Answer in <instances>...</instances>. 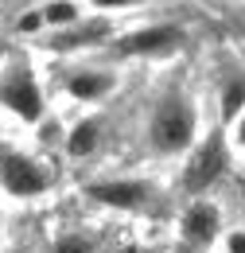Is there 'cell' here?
<instances>
[{
    "mask_svg": "<svg viewBox=\"0 0 245 253\" xmlns=\"http://www.w3.org/2000/svg\"><path fill=\"white\" fill-rule=\"evenodd\" d=\"M156 183L148 179H97L86 187V199L105 207V211H124V214H140L156 203Z\"/></svg>",
    "mask_w": 245,
    "mask_h": 253,
    "instance_id": "cell-6",
    "label": "cell"
},
{
    "mask_svg": "<svg viewBox=\"0 0 245 253\" xmlns=\"http://www.w3.org/2000/svg\"><path fill=\"white\" fill-rule=\"evenodd\" d=\"M140 0H82V8H93V16H105V20H113L117 12H128Z\"/></svg>",
    "mask_w": 245,
    "mask_h": 253,
    "instance_id": "cell-13",
    "label": "cell"
},
{
    "mask_svg": "<svg viewBox=\"0 0 245 253\" xmlns=\"http://www.w3.org/2000/svg\"><path fill=\"white\" fill-rule=\"evenodd\" d=\"M230 121H234V132H230V140H234V144H238V148L245 152V105L238 109V113H234V117H230Z\"/></svg>",
    "mask_w": 245,
    "mask_h": 253,
    "instance_id": "cell-14",
    "label": "cell"
},
{
    "mask_svg": "<svg viewBox=\"0 0 245 253\" xmlns=\"http://www.w3.org/2000/svg\"><path fill=\"white\" fill-rule=\"evenodd\" d=\"M148 148L156 156H183L195 148V132H199V113H195V101L179 90L163 94L148 113Z\"/></svg>",
    "mask_w": 245,
    "mask_h": 253,
    "instance_id": "cell-1",
    "label": "cell"
},
{
    "mask_svg": "<svg viewBox=\"0 0 245 253\" xmlns=\"http://www.w3.org/2000/svg\"><path fill=\"white\" fill-rule=\"evenodd\" d=\"M35 12H39V20H43V28H51V32L74 28L78 20H86V12H82V0H43Z\"/></svg>",
    "mask_w": 245,
    "mask_h": 253,
    "instance_id": "cell-11",
    "label": "cell"
},
{
    "mask_svg": "<svg viewBox=\"0 0 245 253\" xmlns=\"http://www.w3.org/2000/svg\"><path fill=\"white\" fill-rule=\"evenodd\" d=\"M183 43H187V32L179 24L160 20V24H144V28L113 35L109 55L113 59H163V55H175Z\"/></svg>",
    "mask_w": 245,
    "mask_h": 253,
    "instance_id": "cell-4",
    "label": "cell"
},
{
    "mask_svg": "<svg viewBox=\"0 0 245 253\" xmlns=\"http://www.w3.org/2000/svg\"><path fill=\"white\" fill-rule=\"evenodd\" d=\"M47 253H97V246H93L90 234H82V230H66V234H59L55 242H51V250Z\"/></svg>",
    "mask_w": 245,
    "mask_h": 253,
    "instance_id": "cell-12",
    "label": "cell"
},
{
    "mask_svg": "<svg viewBox=\"0 0 245 253\" xmlns=\"http://www.w3.org/2000/svg\"><path fill=\"white\" fill-rule=\"evenodd\" d=\"M113 20H105V16H93V20H78L74 28H62V32H51L47 35V47L51 51H62V55H78V51H90V47H109L113 43Z\"/></svg>",
    "mask_w": 245,
    "mask_h": 253,
    "instance_id": "cell-8",
    "label": "cell"
},
{
    "mask_svg": "<svg viewBox=\"0 0 245 253\" xmlns=\"http://www.w3.org/2000/svg\"><path fill=\"white\" fill-rule=\"evenodd\" d=\"M226 164H230V140H226V132L214 128L206 140H199V144L187 152L179 183H183L187 195H199V191H206L210 183H218V175L226 171Z\"/></svg>",
    "mask_w": 245,
    "mask_h": 253,
    "instance_id": "cell-5",
    "label": "cell"
},
{
    "mask_svg": "<svg viewBox=\"0 0 245 253\" xmlns=\"http://www.w3.org/2000/svg\"><path fill=\"white\" fill-rule=\"evenodd\" d=\"M226 253H245V230H230L226 234Z\"/></svg>",
    "mask_w": 245,
    "mask_h": 253,
    "instance_id": "cell-15",
    "label": "cell"
},
{
    "mask_svg": "<svg viewBox=\"0 0 245 253\" xmlns=\"http://www.w3.org/2000/svg\"><path fill=\"white\" fill-rule=\"evenodd\" d=\"M234 24H238V32L245 35V12H242V16H238V20H234Z\"/></svg>",
    "mask_w": 245,
    "mask_h": 253,
    "instance_id": "cell-16",
    "label": "cell"
},
{
    "mask_svg": "<svg viewBox=\"0 0 245 253\" xmlns=\"http://www.w3.org/2000/svg\"><path fill=\"white\" fill-rule=\"evenodd\" d=\"M0 109L16 117L20 125H39L47 117V90L28 59H4L0 63Z\"/></svg>",
    "mask_w": 245,
    "mask_h": 253,
    "instance_id": "cell-2",
    "label": "cell"
},
{
    "mask_svg": "<svg viewBox=\"0 0 245 253\" xmlns=\"http://www.w3.org/2000/svg\"><path fill=\"white\" fill-rule=\"evenodd\" d=\"M218 234H222V211H218L214 203L199 199V203H191L183 211V218H179V238H183V246L206 250V246L218 242Z\"/></svg>",
    "mask_w": 245,
    "mask_h": 253,
    "instance_id": "cell-9",
    "label": "cell"
},
{
    "mask_svg": "<svg viewBox=\"0 0 245 253\" xmlns=\"http://www.w3.org/2000/svg\"><path fill=\"white\" fill-rule=\"evenodd\" d=\"M59 90L70 101H78V105H97V101H105L117 90V74L97 63H74V66H66V74L59 78Z\"/></svg>",
    "mask_w": 245,
    "mask_h": 253,
    "instance_id": "cell-7",
    "label": "cell"
},
{
    "mask_svg": "<svg viewBox=\"0 0 245 253\" xmlns=\"http://www.w3.org/2000/svg\"><path fill=\"white\" fill-rule=\"evenodd\" d=\"M97 144H101V121H97V117H82V121L70 125V132H66V156L70 160L93 156Z\"/></svg>",
    "mask_w": 245,
    "mask_h": 253,
    "instance_id": "cell-10",
    "label": "cell"
},
{
    "mask_svg": "<svg viewBox=\"0 0 245 253\" xmlns=\"http://www.w3.org/2000/svg\"><path fill=\"white\" fill-rule=\"evenodd\" d=\"M51 187H55V171L43 160L0 140V191L8 199H20V203L43 199Z\"/></svg>",
    "mask_w": 245,
    "mask_h": 253,
    "instance_id": "cell-3",
    "label": "cell"
}]
</instances>
